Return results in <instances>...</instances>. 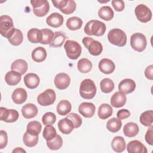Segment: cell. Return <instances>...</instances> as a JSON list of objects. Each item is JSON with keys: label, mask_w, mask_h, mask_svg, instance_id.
Segmentation results:
<instances>
[{"label": "cell", "mask_w": 153, "mask_h": 153, "mask_svg": "<svg viewBox=\"0 0 153 153\" xmlns=\"http://www.w3.org/2000/svg\"><path fill=\"white\" fill-rule=\"evenodd\" d=\"M84 30L88 35L100 36L105 33L106 25L103 22L99 20H91L86 23Z\"/></svg>", "instance_id": "6da1fadb"}, {"label": "cell", "mask_w": 153, "mask_h": 153, "mask_svg": "<svg viewBox=\"0 0 153 153\" xmlns=\"http://www.w3.org/2000/svg\"><path fill=\"white\" fill-rule=\"evenodd\" d=\"M108 39L112 45L122 47L127 43V35L123 30L114 28L108 32Z\"/></svg>", "instance_id": "7a4b0ae2"}, {"label": "cell", "mask_w": 153, "mask_h": 153, "mask_svg": "<svg viewBox=\"0 0 153 153\" xmlns=\"http://www.w3.org/2000/svg\"><path fill=\"white\" fill-rule=\"evenodd\" d=\"M16 28L14 27L13 20L8 15H2L0 17L1 35L8 39L13 35Z\"/></svg>", "instance_id": "3957f363"}, {"label": "cell", "mask_w": 153, "mask_h": 153, "mask_svg": "<svg viewBox=\"0 0 153 153\" xmlns=\"http://www.w3.org/2000/svg\"><path fill=\"white\" fill-rule=\"evenodd\" d=\"M96 93L95 83L91 79H85L81 81L79 87V94L85 99H93Z\"/></svg>", "instance_id": "277c9868"}, {"label": "cell", "mask_w": 153, "mask_h": 153, "mask_svg": "<svg viewBox=\"0 0 153 153\" xmlns=\"http://www.w3.org/2000/svg\"><path fill=\"white\" fill-rule=\"evenodd\" d=\"M64 48L68 57L72 60L77 59L80 56L82 51L80 44L73 40H67L65 42Z\"/></svg>", "instance_id": "5b68a950"}, {"label": "cell", "mask_w": 153, "mask_h": 153, "mask_svg": "<svg viewBox=\"0 0 153 153\" xmlns=\"http://www.w3.org/2000/svg\"><path fill=\"white\" fill-rule=\"evenodd\" d=\"M82 42L87 48L90 54L97 56L100 55L103 51L102 44L98 41L94 40L91 37H84Z\"/></svg>", "instance_id": "8992f818"}, {"label": "cell", "mask_w": 153, "mask_h": 153, "mask_svg": "<svg viewBox=\"0 0 153 153\" xmlns=\"http://www.w3.org/2000/svg\"><path fill=\"white\" fill-rule=\"evenodd\" d=\"M147 41L146 36L142 33H133L130 37V45L136 51L142 52L146 48Z\"/></svg>", "instance_id": "52a82bcc"}, {"label": "cell", "mask_w": 153, "mask_h": 153, "mask_svg": "<svg viewBox=\"0 0 153 153\" xmlns=\"http://www.w3.org/2000/svg\"><path fill=\"white\" fill-rule=\"evenodd\" d=\"M30 4L33 7V13L37 17L45 16L50 10L49 2L47 0H32Z\"/></svg>", "instance_id": "ba28073f"}, {"label": "cell", "mask_w": 153, "mask_h": 153, "mask_svg": "<svg viewBox=\"0 0 153 153\" xmlns=\"http://www.w3.org/2000/svg\"><path fill=\"white\" fill-rule=\"evenodd\" d=\"M55 91L50 88L45 90L37 96L38 103L42 106H47L53 104L56 100Z\"/></svg>", "instance_id": "9c48e42d"}, {"label": "cell", "mask_w": 153, "mask_h": 153, "mask_svg": "<svg viewBox=\"0 0 153 153\" xmlns=\"http://www.w3.org/2000/svg\"><path fill=\"white\" fill-rule=\"evenodd\" d=\"M134 14L139 21L142 23H147L152 19L151 10L144 4H139L134 10Z\"/></svg>", "instance_id": "30bf717a"}, {"label": "cell", "mask_w": 153, "mask_h": 153, "mask_svg": "<svg viewBox=\"0 0 153 153\" xmlns=\"http://www.w3.org/2000/svg\"><path fill=\"white\" fill-rule=\"evenodd\" d=\"M19 117L17 111L13 109H7L4 107L0 108V119L6 123L16 122Z\"/></svg>", "instance_id": "8fae6325"}, {"label": "cell", "mask_w": 153, "mask_h": 153, "mask_svg": "<svg viewBox=\"0 0 153 153\" xmlns=\"http://www.w3.org/2000/svg\"><path fill=\"white\" fill-rule=\"evenodd\" d=\"M54 85L59 90H65L68 87L71 83V78L66 73L61 72L57 74L54 79Z\"/></svg>", "instance_id": "7c38bea8"}, {"label": "cell", "mask_w": 153, "mask_h": 153, "mask_svg": "<svg viewBox=\"0 0 153 153\" xmlns=\"http://www.w3.org/2000/svg\"><path fill=\"white\" fill-rule=\"evenodd\" d=\"M95 110V105L91 102H82L78 107L79 114L85 118L92 117L94 115Z\"/></svg>", "instance_id": "4fadbf2b"}, {"label": "cell", "mask_w": 153, "mask_h": 153, "mask_svg": "<svg viewBox=\"0 0 153 153\" xmlns=\"http://www.w3.org/2000/svg\"><path fill=\"white\" fill-rule=\"evenodd\" d=\"M118 90L124 94H129L133 92L136 88V83L130 78L123 79L118 84Z\"/></svg>", "instance_id": "5bb4252c"}, {"label": "cell", "mask_w": 153, "mask_h": 153, "mask_svg": "<svg viewBox=\"0 0 153 153\" xmlns=\"http://www.w3.org/2000/svg\"><path fill=\"white\" fill-rule=\"evenodd\" d=\"M126 148L129 153H146L148 152L146 146L140 141L137 140L129 142Z\"/></svg>", "instance_id": "9a60e30c"}, {"label": "cell", "mask_w": 153, "mask_h": 153, "mask_svg": "<svg viewBox=\"0 0 153 153\" xmlns=\"http://www.w3.org/2000/svg\"><path fill=\"white\" fill-rule=\"evenodd\" d=\"M98 67L100 72L105 74H110L112 73L115 69V65L114 62L109 59L104 58L100 60L99 63Z\"/></svg>", "instance_id": "2e32d148"}, {"label": "cell", "mask_w": 153, "mask_h": 153, "mask_svg": "<svg viewBox=\"0 0 153 153\" xmlns=\"http://www.w3.org/2000/svg\"><path fill=\"white\" fill-rule=\"evenodd\" d=\"M64 22L63 17L58 13H51L46 19V23L51 27L56 28L61 26Z\"/></svg>", "instance_id": "e0dca14e"}, {"label": "cell", "mask_w": 153, "mask_h": 153, "mask_svg": "<svg viewBox=\"0 0 153 153\" xmlns=\"http://www.w3.org/2000/svg\"><path fill=\"white\" fill-rule=\"evenodd\" d=\"M25 85L30 89H34L36 88L40 82V79L39 76L34 73H28L25 76L23 79Z\"/></svg>", "instance_id": "ac0fdd59"}, {"label": "cell", "mask_w": 153, "mask_h": 153, "mask_svg": "<svg viewBox=\"0 0 153 153\" xmlns=\"http://www.w3.org/2000/svg\"><path fill=\"white\" fill-rule=\"evenodd\" d=\"M58 128L60 131L63 134H69L73 131L75 127L72 121L70 119L66 117L59 121Z\"/></svg>", "instance_id": "d6986e66"}, {"label": "cell", "mask_w": 153, "mask_h": 153, "mask_svg": "<svg viewBox=\"0 0 153 153\" xmlns=\"http://www.w3.org/2000/svg\"><path fill=\"white\" fill-rule=\"evenodd\" d=\"M127 98L125 94L120 91L115 92L111 98V105L114 108L123 106L126 103Z\"/></svg>", "instance_id": "ffe728a7"}, {"label": "cell", "mask_w": 153, "mask_h": 153, "mask_svg": "<svg viewBox=\"0 0 153 153\" xmlns=\"http://www.w3.org/2000/svg\"><path fill=\"white\" fill-rule=\"evenodd\" d=\"M27 97V92L23 88H17L15 89L11 95V98L13 102L18 105L23 103L26 100Z\"/></svg>", "instance_id": "44dd1931"}, {"label": "cell", "mask_w": 153, "mask_h": 153, "mask_svg": "<svg viewBox=\"0 0 153 153\" xmlns=\"http://www.w3.org/2000/svg\"><path fill=\"white\" fill-rule=\"evenodd\" d=\"M38 108L33 103H27L22 108V114L24 118L26 119H30L38 114Z\"/></svg>", "instance_id": "7402d4cb"}, {"label": "cell", "mask_w": 153, "mask_h": 153, "mask_svg": "<svg viewBox=\"0 0 153 153\" xmlns=\"http://www.w3.org/2000/svg\"><path fill=\"white\" fill-rule=\"evenodd\" d=\"M22 75L14 71L8 72L5 75V81L9 85H16L18 84L22 79Z\"/></svg>", "instance_id": "603a6c76"}, {"label": "cell", "mask_w": 153, "mask_h": 153, "mask_svg": "<svg viewBox=\"0 0 153 153\" xmlns=\"http://www.w3.org/2000/svg\"><path fill=\"white\" fill-rule=\"evenodd\" d=\"M27 68L28 65L26 61L20 59L14 60L11 65V71H16L21 75H24L26 72Z\"/></svg>", "instance_id": "cb8c5ba5"}, {"label": "cell", "mask_w": 153, "mask_h": 153, "mask_svg": "<svg viewBox=\"0 0 153 153\" xmlns=\"http://www.w3.org/2000/svg\"><path fill=\"white\" fill-rule=\"evenodd\" d=\"M139 131L138 125L133 122L127 123L123 127V133L124 135L128 137H133L136 136Z\"/></svg>", "instance_id": "d4e9b609"}, {"label": "cell", "mask_w": 153, "mask_h": 153, "mask_svg": "<svg viewBox=\"0 0 153 153\" xmlns=\"http://www.w3.org/2000/svg\"><path fill=\"white\" fill-rule=\"evenodd\" d=\"M111 147L116 152H122L126 149V141L124 139L120 136H115L111 142Z\"/></svg>", "instance_id": "484cf974"}, {"label": "cell", "mask_w": 153, "mask_h": 153, "mask_svg": "<svg viewBox=\"0 0 153 153\" xmlns=\"http://www.w3.org/2000/svg\"><path fill=\"white\" fill-rule=\"evenodd\" d=\"M27 37L32 43H41L42 38V31L37 28H32L27 32Z\"/></svg>", "instance_id": "4316f807"}, {"label": "cell", "mask_w": 153, "mask_h": 153, "mask_svg": "<svg viewBox=\"0 0 153 153\" xmlns=\"http://www.w3.org/2000/svg\"><path fill=\"white\" fill-rule=\"evenodd\" d=\"M32 59L36 62H42L46 59L47 51L45 49L42 47L35 48L32 52Z\"/></svg>", "instance_id": "83f0119b"}, {"label": "cell", "mask_w": 153, "mask_h": 153, "mask_svg": "<svg viewBox=\"0 0 153 153\" xmlns=\"http://www.w3.org/2000/svg\"><path fill=\"white\" fill-rule=\"evenodd\" d=\"M72 109L71 103L67 100H60L57 105L56 111L59 115L65 116L68 115Z\"/></svg>", "instance_id": "f1b7e54d"}, {"label": "cell", "mask_w": 153, "mask_h": 153, "mask_svg": "<svg viewBox=\"0 0 153 153\" xmlns=\"http://www.w3.org/2000/svg\"><path fill=\"white\" fill-rule=\"evenodd\" d=\"M112 112L113 109L111 105L108 103H103L99 107L97 115L101 120H106L112 115Z\"/></svg>", "instance_id": "f546056e"}, {"label": "cell", "mask_w": 153, "mask_h": 153, "mask_svg": "<svg viewBox=\"0 0 153 153\" xmlns=\"http://www.w3.org/2000/svg\"><path fill=\"white\" fill-rule=\"evenodd\" d=\"M98 16L101 19L106 21H109L114 18V13L110 7L103 6L99 10Z\"/></svg>", "instance_id": "4dcf8cb0"}, {"label": "cell", "mask_w": 153, "mask_h": 153, "mask_svg": "<svg viewBox=\"0 0 153 153\" xmlns=\"http://www.w3.org/2000/svg\"><path fill=\"white\" fill-rule=\"evenodd\" d=\"M82 20L78 17L74 16L69 17L66 21V27L71 30H76L79 29L82 25Z\"/></svg>", "instance_id": "1f68e13d"}, {"label": "cell", "mask_w": 153, "mask_h": 153, "mask_svg": "<svg viewBox=\"0 0 153 153\" xmlns=\"http://www.w3.org/2000/svg\"><path fill=\"white\" fill-rule=\"evenodd\" d=\"M93 67V64L90 60L86 58L81 59L77 63L78 70L82 74L89 72Z\"/></svg>", "instance_id": "d6a6232c"}, {"label": "cell", "mask_w": 153, "mask_h": 153, "mask_svg": "<svg viewBox=\"0 0 153 153\" xmlns=\"http://www.w3.org/2000/svg\"><path fill=\"white\" fill-rule=\"evenodd\" d=\"M122 122L118 118H112L106 123V128L112 133L118 132L121 128Z\"/></svg>", "instance_id": "836d02e7"}, {"label": "cell", "mask_w": 153, "mask_h": 153, "mask_svg": "<svg viewBox=\"0 0 153 153\" xmlns=\"http://www.w3.org/2000/svg\"><path fill=\"white\" fill-rule=\"evenodd\" d=\"M139 120L140 123L146 127L152 126L153 123V111L152 110L146 111L142 112L140 116Z\"/></svg>", "instance_id": "e575fe53"}, {"label": "cell", "mask_w": 153, "mask_h": 153, "mask_svg": "<svg viewBox=\"0 0 153 153\" xmlns=\"http://www.w3.org/2000/svg\"><path fill=\"white\" fill-rule=\"evenodd\" d=\"M42 128L41 123L38 121H32L27 124L26 131L32 135L38 136Z\"/></svg>", "instance_id": "d590c367"}, {"label": "cell", "mask_w": 153, "mask_h": 153, "mask_svg": "<svg viewBox=\"0 0 153 153\" xmlns=\"http://www.w3.org/2000/svg\"><path fill=\"white\" fill-rule=\"evenodd\" d=\"M66 37L63 32L56 31L54 32V36L51 44L50 45L51 47H60L65 42Z\"/></svg>", "instance_id": "8d00e7d4"}, {"label": "cell", "mask_w": 153, "mask_h": 153, "mask_svg": "<svg viewBox=\"0 0 153 153\" xmlns=\"http://www.w3.org/2000/svg\"><path fill=\"white\" fill-rule=\"evenodd\" d=\"M38 136L32 135L26 131L23 136V141L25 145L27 147H33L38 142Z\"/></svg>", "instance_id": "74e56055"}, {"label": "cell", "mask_w": 153, "mask_h": 153, "mask_svg": "<svg viewBox=\"0 0 153 153\" xmlns=\"http://www.w3.org/2000/svg\"><path fill=\"white\" fill-rule=\"evenodd\" d=\"M100 90L103 93H109L114 88V83L113 81L109 78H103L100 82Z\"/></svg>", "instance_id": "f35d334b"}, {"label": "cell", "mask_w": 153, "mask_h": 153, "mask_svg": "<svg viewBox=\"0 0 153 153\" xmlns=\"http://www.w3.org/2000/svg\"><path fill=\"white\" fill-rule=\"evenodd\" d=\"M10 43L14 46L20 45L23 40V35L22 31L16 28V30L13 35L8 39Z\"/></svg>", "instance_id": "ab89813d"}, {"label": "cell", "mask_w": 153, "mask_h": 153, "mask_svg": "<svg viewBox=\"0 0 153 153\" xmlns=\"http://www.w3.org/2000/svg\"><path fill=\"white\" fill-rule=\"evenodd\" d=\"M63 139L62 137L57 134L56 136L51 140L47 141V146L51 150H58L62 146Z\"/></svg>", "instance_id": "60d3db41"}, {"label": "cell", "mask_w": 153, "mask_h": 153, "mask_svg": "<svg viewBox=\"0 0 153 153\" xmlns=\"http://www.w3.org/2000/svg\"><path fill=\"white\" fill-rule=\"evenodd\" d=\"M42 33V38L41 44H49L50 45L53 40L54 36V33L49 29L44 28L41 29Z\"/></svg>", "instance_id": "b9f144b4"}, {"label": "cell", "mask_w": 153, "mask_h": 153, "mask_svg": "<svg viewBox=\"0 0 153 153\" xmlns=\"http://www.w3.org/2000/svg\"><path fill=\"white\" fill-rule=\"evenodd\" d=\"M57 135L56 130L55 128L51 125H47L43 130L42 136L44 139H45L47 141L51 140L54 139Z\"/></svg>", "instance_id": "7bdbcfd3"}, {"label": "cell", "mask_w": 153, "mask_h": 153, "mask_svg": "<svg viewBox=\"0 0 153 153\" xmlns=\"http://www.w3.org/2000/svg\"><path fill=\"white\" fill-rule=\"evenodd\" d=\"M56 121V115L51 112L45 113L42 117V121L44 125H51L53 124Z\"/></svg>", "instance_id": "ee69618b"}, {"label": "cell", "mask_w": 153, "mask_h": 153, "mask_svg": "<svg viewBox=\"0 0 153 153\" xmlns=\"http://www.w3.org/2000/svg\"><path fill=\"white\" fill-rule=\"evenodd\" d=\"M76 8V2L73 0L68 1L66 5L61 10H60L62 13L65 14H70L73 13Z\"/></svg>", "instance_id": "f6af8a7d"}, {"label": "cell", "mask_w": 153, "mask_h": 153, "mask_svg": "<svg viewBox=\"0 0 153 153\" xmlns=\"http://www.w3.org/2000/svg\"><path fill=\"white\" fill-rule=\"evenodd\" d=\"M66 118L70 119L72 121L75 128L79 127L82 124V119L81 117L76 113H71L67 115Z\"/></svg>", "instance_id": "bcb514c9"}, {"label": "cell", "mask_w": 153, "mask_h": 153, "mask_svg": "<svg viewBox=\"0 0 153 153\" xmlns=\"http://www.w3.org/2000/svg\"><path fill=\"white\" fill-rule=\"evenodd\" d=\"M111 4L114 10L117 11L121 12L124 9L125 4L122 0H113L112 1Z\"/></svg>", "instance_id": "7dc6e473"}, {"label": "cell", "mask_w": 153, "mask_h": 153, "mask_svg": "<svg viewBox=\"0 0 153 153\" xmlns=\"http://www.w3.org/2000/svg\"><path fill=\"white\" fill-rule=\"evenodd\" d=\"M8 143V136H7V133L1 130L0 131V149H2L4 148Z\"/></svg>", "instance_id": "c3c4849f"}, {"label": "cell", "mask_w": 153, "mask_h": 153, "mask_svg": "<svg viewBox=\"0 0 153 153\" xmlns=\"http://www.w3.org/2000/svg\"><path fill=\"white\" fill-rule=\"evenodd\" d=\"M148 127L149 128L145 134V139L149 145H153V127L152 126Z\"/></svg>", "instance_id": "681fc988"}, {"label": "cell", "mask_w": 153, "mask_h": 153, "mask_svg": "<svg viewBox=\"0 0 153 153\" xmlns=\"http://www.w3.org/2000/svg\"><path fill=\"white\" fill-rule=\"evenodd\" d=\"M130 115V112L128 110L126 109H122L117 112V117L120 120H124L129 117Z\"/></svg>", "instance_id": "f907efd6"}, {"label": "cell", "mask_w": 153, "mask_h": 153, "mask_svg": "<svg viewBox=\"0 0 153 153\" xmlns=\"http://www.w3.org/2000/svg\"><path fill=\"white\" fill-rule=\"evenodd\" d=\"M68 0H53L52 1V3L53 4L54 6L59 9V10H61L62 9H63L68 4Z\"/></svg>", "instance_id": "816d5d0a"}, {"label": "cell", "mask_w": 153, "mask_h": 153, "mask_svg": "<svg viewBox=\"0 0 153 153\" xmlns=\"http://www.w3.org/2000/svg\"><path fill=\"white\" fill-rule=\"evenodd\" d=\"M145 77L149 79H153V65H151L147 66L145 70Z\"/></svg>", "instance_id": "f5cc1de1"}, {"label": "cell", "mask_w": 153, "mask_h": 153, "mask_svg": "<svg viewBox=\"0 0 153 153\" xmlns=\"http://www.w3.org/2000/svg\"><path fill=\"white\" fill-rule=\"evenodd\" d=\"M13 153L14 152H26V151L23 149L22 148H16L14 149L13 150Z\"/></svg>", "instance_id": "db71d44e"}]
</instances>
